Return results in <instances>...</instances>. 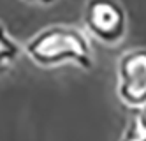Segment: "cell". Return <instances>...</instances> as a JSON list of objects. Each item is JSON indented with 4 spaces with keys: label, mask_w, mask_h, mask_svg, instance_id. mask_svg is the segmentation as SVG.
I'll list each match as a JSON object with an SVG mask.
<instances>
[{
    "label": "cell",
    "mask_w": 146,
    "mask_h": 141,
    "mask_svg": "<svg viewBox=\"0 0 146 141\" xmlns=\"http://www.w3.org/2000/svg\"><path fill=\"white\" fill-rule=\"evenodd\" d=\"M116 94L132 110L146 106V48L125 51L120 57L116 63Z\"/></svg>",
    "instance_id": "cell-3"
},
{
    "label": "cell",
    "mask_w": 146,
    "mask_h": 141,
    "mask_svg": "<svg viewBox=\"0 0 146 141\" xmlns=\"http://www.w3.org/2000/svg\"><path fill=\"white\" fill-rule=\"evenodd\" d=\"M23 2H27V4H37V5H51V4H55L56 0H23Z\"/></svg>",
    "instance_id": "cell-6"
},
{
    "label": "cell",
    "mask_w": 146,
    "mask_h": 141,
    "mask_svg": "<svg viewBox=\"0 0 146 141\" xmlns=\"http://www.w3.org/2000/svg\"><path fill=\"white\" fill-rule=\"evenodd\" d=\"M27 55L39 67L74 63L83 71L93 69V49L85 32L74 27L53 25L40 30L27 42Z\"/></svg>",
    "instance_id": "cell-1"
},
{
    "label": "cell",
    "mask_w": 146,
    "mask_h": 141,
    "mask_svg": "<svg viewBox=\"0 0 146 141\" xmlns=\"http://www.w3.org/2000/svg\"><path fill=\"white\" fill-rule=\"evenodd\" d=\"M120 141H146V116L139 110L130 115Z\"/></svg>",
    "instance_id": "cell-5"
},
{
    "label": "cell",
    "mask_w": 146,
    "mask_h": 141,
    "mask_svg": "<svg viewBox=\"0 0 146 141\" xmlns=\"http://www.w3.org/2000/svg\"><path fill=\"white\" fill-rule=\"evenodd\" d=\"M83 19L86 30L104 44H118L127 34V13L118 0H88Z\"/></svg>",
    "instance_id": "cell-2"
},
{
    "label": "cell",
    "mask_w": 146,
    "mask_h": 141,
    "mask_svg": "<svg viewBox=\"0 0 146 141\" xmlns=\"http://www.w3.org/2000/svg\"><path fill=\"white\" fill-rule=\"evenodd\" d=\"M21 55V48L18 42L9 35L5 25L0 21V74L9 71V67Z\"/></svg>",
    "instance_id": "cell-4"
}]
</instances>
